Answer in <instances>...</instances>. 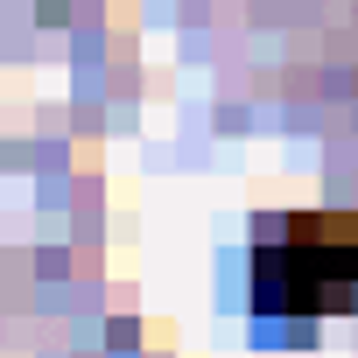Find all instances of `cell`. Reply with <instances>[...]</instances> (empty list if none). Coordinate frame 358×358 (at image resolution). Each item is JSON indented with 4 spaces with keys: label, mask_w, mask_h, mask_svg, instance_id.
<instances>
[{
    "label": "cell",
    "mask_w": 358,
    "mask_h": 358,
    "mask_svg": "<svg viewBox=\"0 0 358 358\" xmlns=\"http://www.w3.org/2000/svg\"><path fill=\"white\" fill-rule=\"evenodd\" d=\"M358 211L323 218H281L274 239L253 253V302L288 309H351L358 295Z\"/></svg>",
    "instance_id": "6da1fadb"
}]
</instances>
